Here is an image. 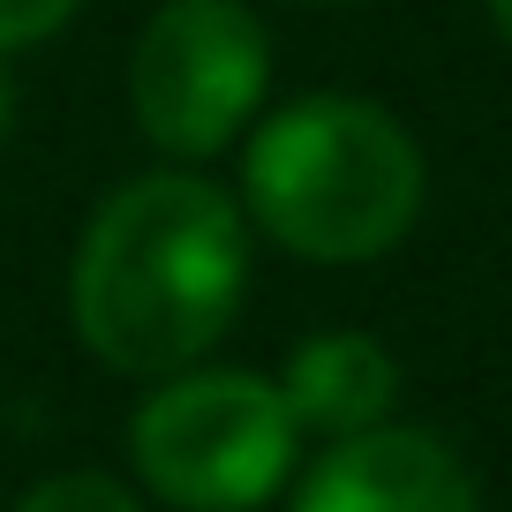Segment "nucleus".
I'll return each mask as SVG.
<instances>
[{"instance_id":"1","label":"nucleus","mask_w":512,"mask_h":512,"mask_svg":"<svg viewBox=\"0 0 512 512\" xmlns=\"http://www.w3.org/2000/svg\"><path fill=\"white\" fill-rule=\"evenodd\" d=\"M249 287V226L204 174H144L91 211L68 272L76 339L121 377L204 362Z\"/></svg>"},{"instance_id":"2","label":"nucleus","mask_w":512,"mask_h":512,"mask_svg":"<svg viewBox=\"0 0 512 512\" xmlns=\"http://www.w3.org/2000/svg\"><path fill=\"white\" fill-rule=\"evenodd\" d=\"M249 219L309 264H362L407 241L422 211V151L369 98H294L249 136Z\"/></svg>"},{"instance_id":"3","label":"nucleus","mask_w":512,"mask_h":512,"mask_svg":"<svg viewBox=\"0 0 512 512\" xmlns=\"http://www.w3.org/2000/svg\"><path fill=\"white\" fill-rule=\"evenodd\" d=\"M294 437L279 384L249 369H174L128 422L136 475L181 512L264 505L294 467Z\"/></svg>"},{"instance_id":"4","label":"nucleus","mask_w":512,"mask_h":512,"mask_svg":"<svg viewBox=\"0 0 512 512\" xmlns=\"http://www.w3.org/2000/svg\"><path fill=\"white\" fill-rule=\"evenodd\" d=\"M264 83L272 46L241 0H166L136 38L128 106L166 159H211L256 121Z\"/></svg>"},{"instance_id":"5","label":"nucleus","mask_w":512,"mask_h":512,"mask_svg":"<svg viewBox=\"0 0 512 512\" xmlns=\"http://www.w3.org/2000/svg\"><path fill=\"white\" fill-rule=\"evenodd\" d=\"M294 512H482L475 475L460 452L437 445L430 430H369L332 437L309 482L294 490Z\"/></svg>"},{"instance_id":"6","label":"nucleus","mask_w":512,"mask_h":512,"mask_svg":"<svg viewBox=\"0 0 512 512\" xmlns=\"http://www.w3.org/2000/svg\"><path fill=\"white\" fill-rule=\"evenodd\" d=\"M279 400H287L294 430H324V437H354L369 422L392 415L400 400V369L377 339L362 332H317L294 347L287 377H279Z\"/></svg>"},{"instance_id":"7","label":"nucleus","mask_w":512,"mask_h":512,"mask_svg":"<svg viewBox=\"0 0 512 512\" xmlns=\"http://www.w3.org/2000/svg\"><path fill=\"white\" fill-rule=\"evenodd\" d=\"M16 512H144V505H136V497H128L113 475H98V467H76V475L38 482V490L23 497Z\"/></svg>"},{"instance_id":"8","label":"nucleus","mask_w":512,"mask_h":512,"mask_svg":"<svg viewBox=\"0 0 512 512\" xmlns=\"http://www.w3.org/2000/svg\"><path fill=\"white\" fill-rule=\"evenodd\" d=\"M83 0H0V53H23L38 38H53Z\"/></svg>"},{"instance_id":"9","label":"nucleus","mask_w":512,"mask_h":512,"mask_svg":"<svg viewBox=\"0 0 512 512\" xmlns=\"http://www.w3.org/2000/svg\"><path fill=\"white\" fill-rule=\"evenodd\" d=\"M8 128H16V83H8V68H0V144H8Z\"/></svg>"},{"instance_id":"10","label":"nucleus","mask_w":512,"mask_h":512,"mask_svg":"<svg viewBox=\"0 0 512 512\" xmlns=\"http://www.w3.org/2000/svg\"><path fill=\"white\" fill-rule=\"evenodd\" d=\"M490 8H497V31L512 38V0H490Z\"/></svg>"},{"instance_id":"11","label":"nucleus","mask_w":512,"mask_h":512,"mask_svg":"<svg viewBox=\"0 0 512 512\" xmlns=\"http://www.w3.org/2000/svg\"><path fill=\"white\" fill-rule=\"evenodd\" d=\"M294 8H354V0H294Z\"/></svg>"}]
</instances>
